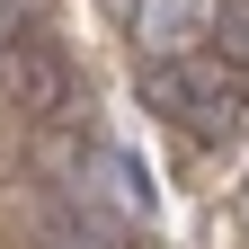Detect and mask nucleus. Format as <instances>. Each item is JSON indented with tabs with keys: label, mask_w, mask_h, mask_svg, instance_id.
I'll return each mask as SVG.
<instances>
[{
	"label": "nucleus",
	"mask_w": 249,
	"mask_h": 249,
	"mask_svg": "<svg viewBox=\"0 0 249 249\" xmlns=\"http://www.w3.org/2000/svg\"><path fill=\"white\" fill-rule=\"evenodd\" d=\"M0 80H9V107L18 116H62L71 107V53L45 45V36H27V45H0Z\"/></svg>",
	"instance_id": "obj_1"
},
{
	"label": "nucleus",
	"mask_w": 249,
	"mask_h": 249,
	"mask_svg": "<svg viewBox=\"0 0 249 249\" xmlns=\"http://www.w3.org/2000/svg\"><path fill=\"white\" fill-rule=\"evenodd\" d=\"M240 107H249L240 71H223V62H187V107H178V124H187L196 142H231V134H240Z\"/></svg>",
	"instance_id": "obj_2"
},
{
	"label": "nucleus",
	"mask_w": 249,
	"mask_h": 249,
	"mask_svg": "<svg viewBox=\"0 0 249 249\" xmlns=\"http://www.w3.org/2000/svg\"><path fill=\"white\" fill-rule=\"evenodd\" d=\"M213 62H231V71H249V0H213V27H205Z\"/></svg>",
	"instance_id": "obj_3"
},
{
	"label": "nucleus",
	"mask_w": 249,
	"mask_h": 249,
	"mask_svg": "<svg viewBox=\"0 0 249 249\" xmlns=\"http://www.w3.org/2000/svg\"><path fill=\"white\" fill-rule=\"evenodd\" d=\"M98 9H107L116 27H134V18H142V0H98Z\"/></svg>",
	"instance_id": "obj_4"
}]
</instances>
